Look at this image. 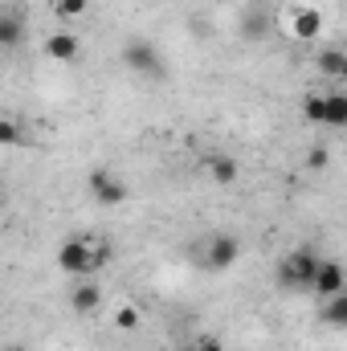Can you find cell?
<instances>
[{
	"label": "cell",
	"instance_id": "obj_1",
	"mask_svg": "<svg viewBox=\"0 0 347 351\" xmlns=\"http://www.w3.org/2000/svg\"><path fill=\"white\" fill-rule=\"evenodd\" d=\"M319 265L323 258L315 254V250H294L286 262L278 265V282L286 286V290H315V274H319Z\"/></svg>",
	"mask_w": 347,
	"mask_h": 351
},
{
	"label": "cell",
	"instance_id": "obj_2",
	"mask_svg": "<svg viewBox=\"0 0 347 351\" xmlns=\"http://www.w3.org/2000/svg\"><path fill=\"white\" fill-rule=\"evenodd\" d=\"M307 119L311 123H323V127H347V94H311L302 102Z\"/></svg>",
	"mask_w": 347,
	"mask_h": 351
},
{
	"label": "cell",
	"instance_id": "obj_3",
	"mask_svg": "<svg viewBox=\"0 0 347 351\" xmlns=\"http://www.w3.org/2000/svg\"><path fill=\"white\" fill-rule=\"evenodd\" d=\"M123 62H127L135 74H143V78H160V74H164V62H160L156 45H152V41H139V37L123 45Z\"/></svg>",
	"mask_w": 347,
	"mask_h": 351
},
{
	"label": "cell",
	"instance_id": "obj_4",
	"mask_svg": "<svg viewBox=\"0 0 347 351\" xmlns=\"http://www.w3.org/2000/svg\"><path fill=\"white\" fill-rule=\"evenodd\" d=\"M58 265H62L66 274H90V269H98V262H94V250H90L82 237H70V241L58 250Z\"/></svg>",
	"mask_w": 347,
	"mask_h": 351
},
{
	"label": "cell",
	"instance_id": "obj_5",
	"mask_svg": "<svg viewBox=\"0 0 347 351\" xmlns=\"http://www.w3.org/2000/svg\"><path fill=\"white\" fill-rule=\"evenodd\" d=\"M237 254H241V241H237L233 233H217V237H208V245H204L208 269H229V265L237 262Z\"/></svg>",
	"mask_w": 347,
	"mask_h": 351
},
{
	"label": "cell",
	"instance_id": "obj_6",
	"mask_svg": "<svg viewBox=\"0 0 347 351\" xmlns=\"http://www.w3.org/2000/svg\"><path fill=\"white\" fill-rule=\"evenodd\" d=\"M90 192H94V200H98L102 208H115V204L127 200V184L115 180L110 172H90Z\"/></svg>",
	"mask_w": 347,
	"mask_h": 351
},
{
	"label": "cell",
	"instance_id": "obj_7",
	"mask_svg": "<svg viewBox=\"0 0 347 351\" xmlns=\"http://www.w3.org/2000/svg\"><path fill=\"white\" fill-rule=\"evenodd\" d=\"M290 33H294V41H319L323 37V12L319 8H294L290 12Z\"/></svg>",
	"mask_w": 347,
	"mask_h": 351
},
{
	"label": "cell",
	"instance_id": "obj_8",
	"mask_svg": "<svg viewBox=\"0 0 347 351\" xmlns=\"http://www.w3.org/2000/svg\"><path fill=\"white\" fill-rule=\"evenodd\" d=\"M339 290H347V269L339 262H323L315 274V294L319 298H335Z\"/></svg>",
	"mask_w": 347,
	"mask_h": 351
},
{
	"label": "cell",
	"instance_id": "obj_9",
	"mask_svg": "<svg viewBox=\"0 0 347 351\" xmlns=\"http://www.w3.org/2000/svg\"><path fill=\"white\" fill-rule=\"evenodd\" d=\"M45 53H49L53 62H74V58H78V37H74V33H53V37L45 41Z\"/></svg>",
	"mask_w": 347,
	"mask_h": 351
},
{
	"label": "cell",
	"instance_id": "obj_10",
	"mask_svg": "<svg viewBox=\"0 0 347 351\" xmlns=\"http://www.w3.org/2000/svg\"><path fill=\"white\" fill-rule=\"evenodd\" d=\"M70 306H74L78 315H94V311L102 306V290H98V286H90V282H82V286L74 290V298H70Z\"/></svg>",
	"mask_w": 347,
	"mask_h": 351
},
{
	"label": "cell",
	"instance_id": "obj_11",
	"mask_svg": "<svg viewBox=\"0 0 347 351\" xmlns=\"http://www.w3.org/2000/svg\"><path fill=\"white\" fill-rule=\"evenodd\" d=\"M323 319H327L331 327H347V290H339L335 298H327V306H323Z\"/></svg>",
	"mask_w": 347,
	"mask_h": 351
},
{
	"label": "cell",
	"instance_id": "obj_12",
	"mask_svg": "<svg viewBox=\"0 0 347 351\" xmlns=\"http://www.w3.org/2000/svg\"><path fill=\"white\" fill-rule=\"evenodd\" d=\"M208 176H213L217 184H233V180H237V164H233L229 156H213V160H208Z\"/></svg>",
	"mask_w": 347,
	"mask_h": 351
},
{
	"label": "cell",
	"instance_id": "obj_13",
	"mask_svg": "<svg viewBox=\"0 0 347 351\" xmlns=\"http://www.w3.org/2000/svg\"><path fill=\"white\" fill-rule=\"evenodd\" d=\"M344 66H347V53H339V49H323L319 53V70L327 78H344Z\"/></svg>",
	"mask_w": 347,
	"mask_h": 351
},
{
	"label": "cell",
	"instance_id": "obj_14",
	"mask_svg": "<svg viewBox=\"0 0 347 351\" xmlns=\"http://www.w3.org/2000/svg\"><path fill=\"white\" fill-rule=\"evenodd\" d=\"M0 45H4V49L21 45V21H16L12 12H4V16H0Z\"/></svg>",
	"mask_w": 347,
	"mask_h": 351
},
{
	"label": "cell",
	"instance_id": "obj_15",
	"mask_svg": "<svg viewBox=\"0 0 347 351\" xmlns=\"http://www.w3.org/2000/svg\"><path fill=\"white\" fill-rule=\"evenodd\" d=\"M241 33L254 41V37H265V16L261 12H246V25H241Z\"/></svg>",
	"mask_w": 347,
	"mask_h": 351
},
{
	"label": "cell",
	"instance_id": "obj_16",
	"mask_svg": "<svg viewBox=\"0 0 347 351\" xmlns=\"http://www.w3.org/2000/svg\"><path fill=\"white\" fill-rule=\"evenodd\" d=\"M115 323H119V331H135V327H139V311H135V306H119Z\"/></svg>",
	"mask_w": 347,
	"mask_h": 351
},
{
	"label": "cell",
	"instance_id": "obj_17",
	"mask_svg": "<svg viewBox=\"0 0 347 351\" xmlns=\"http://www.w3.org/2000/svg\"><path fill=\"white\" fill-rule=\"evenodd\" d=\"M86 4H90V0H58V16H62V21L82 16V12H86Z\"/></svg>",
	"mask_w": 347,
	"mask_h": 351
},
{
	"label": "cell",
	"instance_id": "obj_18",
	"mask_svg": "<svg viewBox=\"0 0 347 351\" xmlns=\"http://www.w3.org/2000/svg\"><path fill=\"white\" fill-rule=\"evenodd\" d=\"M0 143H8V147H16V143H21V127H16L12 119H4V123H0Z\"/></svg>",
	"mask_w": 347,
	"mask_h": 351
},
{
	"label": "cell",
	"instance_id": "obj_19",
	"mask_svg": "<svg viewBox=\"0 0 347 351\" xmlns=\"http://www.w3.org/2000/svg\"><path fill=\"white\" fill-rule=\"evenodd\" d=\"M327 160H331V156H327V147H315V152L307 156V164H311V168H327Z\"/></svg>",
	"mask_w": 347,
	"mask_h": 351
},
{
	"label": "cell",
	"instance_id": "obj_20",
	"mask_svg": "<svg viewBox=\"0 0 347 351\" xmlns=\"http://www.w3.org/2000/svg\"><path fill=\"white\" fill-rule=\"evenodd\" d=\"M196 351H225V348H221V339H213V335H200V339H196Z\"/></svg>",
	"mask_w": 347,
	"mask_h": 351
},
{
	"label": "cell",
	"instance_id": "obj_21",
	"mask_svg": "<svg viewBox=\"0 0 347 351\" xmlns=\"http://www.w3.org/2000/svg\"><path fill=\"white\" fill-rule=\"evenodd\" d=\"M339 82H347V66H344V78H339Z\"/></svg>",
	"mask_w": 347,
	"mask_h": 351
},
{
	"label": "cell",
	"instance_id": "obj_22",
	"mask_svg": "<svg viewBox=\"0 0 347 351\" xmlns=\"http://www.w3.org/2000/svg\"><path fill=\"white\" fill-rule=\"evenodd\" d=\"M8 351H21V348H8Z\"/></svg>",
	"mask_w": 347,
	"mask_h": 351
}]
</instances>
